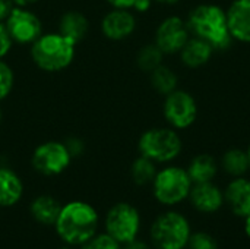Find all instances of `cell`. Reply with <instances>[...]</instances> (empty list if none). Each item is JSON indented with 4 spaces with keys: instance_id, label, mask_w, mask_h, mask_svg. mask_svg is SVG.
Here are the masks:
<instances>
[{
    "instance_id": "obj_1",
    "label": "cell",
    "mask_w": 250,
    "mask_h": 249,
    "mask_svg": "<svg viewBox=\"0 0 250 249\" xmlns=\"http://www.w3.org/2000/svg\"><path fill=\"white\" fill-rule=\"evenodd\" d=\"M53 229L64 245L81 248L98 233L100 214L91 203L72 200L62 204Z\"/></svg>"
},
{
    "instance_id": "obj_2",
    "label": "cell",
    "mask_w": 250,
    "mask_h": 249,
    "mask_svg": "<svg viewBox=\"0 0 250 249\" xmlns=\"http://www.w3.org/2000/svg\"><path fill=\"white\" fill-rule=\"evenodd\" d=\"M29 47L34 65L50 73L67 69L76 56V44L57 31L42 32Z\"/></svg>"
},
{
    "instance_id": "obj_3",
    "label": "cell",
    "mask_w": 250,
    "mask_h": 249,
    "mask_svg": "<svg viewBox=\"0 0 250 249\" xmlns=\"http://www.w3.org/2000/svg\"><path fill=\"white\" fill-rule=\"evenodd\" d=\"M189 29L199 38L208 41L214 48H226L231 35L227 25V13L215 4H201L190 12Z\"/></svg>"
},
{
    "instance_id": "obj_4",
    "label": "cell",
    "mask_w": 250,
    "mask_h": 249,
    "mask_svg": "<svg viewBox=\"0 0 250 249\" xmlns=\"http://www.w3.org/2000/svg\"><path fill=\"white\" fill-rule=\"evenodd\" d=\"M190 235L188 219L177 211L160 214L149 227V241L155 249H185Z\"/></svg>"
},
{
    "instance_id": "obj_5",
    "label": "cell",
    "mask_w": 250,
    "mask_h": 249,
    "mask_svg": "<svg viewBox=\"0 0 250 249\" xmlns=\"http://www.w3.org/2000/svg\"><path fill=\"white\" fill-rule=\"evenodd\" d=\"M154 198L163 205H177L189 198L193 182L190 181L188 170L168 166L157 172L152 181Z\"/></svg>"
},
{
    "instance_id": "obj_6",
    "label": "cell",
    "mask_w": 250,
    "mask_h": 249,
    "mask_svg": "<svg viewBox=\"0 0 250 249\" xmlns=\"http://www.w3.org/2000/svg\"><path fill=\"white\" fill-rule=\"evenodd\" d=\"M138 148L141 156L155 163H168L180 154L182 139L174 129L152 128L141 135Z\"/></svg>"
},
{
    "instance_id": "obj_7",
    "label": "cell",
    "mask_w": 250,
    "mask_h": 249,
    "mask_svg": "<svg viewBox=\"0 0 250 249\" xmlns=\"http://www.w3.org/2000/svg\"><path fill=\"white\" fill-rule=\"evenodd\" d=\"M142 220L139 210L130 203H116L111 205L104 219V232L120 245L139 238Z\"/></svg>"
},
{
    "instance_id": "obj_8",
    "label": "cell",
    "mask_w": 250,
    "mask_h": 249,
    "mask_svg": "<svg viewBox=\"0 0 250 249\" xmlns=\"http://www.w3.org/2000/svg\"><path fill=\"white\" fill-rule=\"evenodd\" d=\"M72 156L67 151L64 142L45 141L35 147L31 156V164L34 170L45 178H54L64 173L70 163Z\"/></svg>"
},
{
    "instance_id": "obj_9",
    "label": "cell",
    "mask_w": 250,
    "mask_h": 249,
    "mask_svg": "<svg viewBox=\"0 0 250 249\" xmlns=\"http://www.w3.org/2000/svg\"><path fill=\"white\" fill-rule=\"evenodd\" d=\"M4 26L16 44L31 45L44 31L40 16L29 7L15 6L4 21Z\"/></svg>"
},
{
    "instance_id": "obj_10",
    "label": "cell",
    "mask_w": 250,
    "mask_h": 249,
    "mask_svg": "<svg viewBox=\"0 0 250 249\" xmlns=\"http://www.w3.org/2000/svg\"><path fill=\"white\" fill-rule=\"evenodd\" d=\"M166 120L174 129H186L193 125L198 116V106L195 98L182 90H174L166 95L163 106Z\"/></svg>"
},
{
    "instance_id": "obj_11",
    "label": "cell",
    "mask_w": 250,
    "mask_h": 249,
    "mask_svg": "<svg viewBox=\"0 0 250 249\" xmlns=\"http://www.w3.org/2000/svg\"><path fill=\"white\" fill-rule=\"evenodd\" d=\"M189 40V26L179 16L166 18L155 32V44L164 54L179 53Z\"/></svg>"
},
{
    "instance_id": "obj_12",
    "label": "cell",
    "mask_w": 250,
    "mask_h": 249,
    "mask_svg": "<svg viewBox=\"0 0 250 249\" xmlns=\"http://www.w3.org/2000/svg\"><path fill=\"white\" fill-rule=\"evenodd\" d=\"M101 32L107 40L122 41L130 37L136 28V18L130 9H111L101 19Z\"/></svg>"
},
{
    "instance_id": "obj_13",
    "label": "cell",
    "mask_w": 250,
    "mask_h": 249,
    "mask_svg": "<svg viewBox=\"0 0 250 249\" xmlns=\"http://www.w3.org/2000/svg\"><path fill=\"white\" fill-rule=\"evenodd\" d=\"M192 205L201 211V213H215L218 211L224 201V192L214 185L212 182H204V183H193L190 194H189Z\"/></svg>"
},
{
    "instance_id": "obj_14",
    "label": "cell",
    "mask_w": 250,
    "mask_h": 249,
    "mask_svg": "<svg viewBox=\"0 0 250 249\" xmlns=\"http://www.w3.org/2000/svg\"><path fill=\"white\" fill-rule=\"evenodd\" d=\"M226 13L231 38L250 43V0H234Z\"/></svg>"
},
{
    "instance_id": "obj_15",
    "label": "cell",
    "mask_w": 250,
    "mask_h": 249,
    "mask_svg": "<svg viewBox=\"0 0 250 249\" xmlns=\"http://www.w3.org/2000/svg\"><path fill=\"white\" fill-rule=\"evenodd\" d=\"M25 194V185L21 176L10 167L0 166V208L18 205Z\"/></svg>"
},
{
    "instance_id": "obj_16",
    "label": "cell",
    "mask_w": 250,
    "mask_h": 249,
    "mask_svg": "<svg viewBox=\"0 0 250 249\" xmlns=\"http://www.w3.org/2000/svg\"><path fill=\"white\" fill-rule=\"evenodd\" d=\"M62 204L63 203L50 194H40L29 203V216L35 223L53 227L59 217Z\"/></svg>"
},
{
    "instance_id": "obj_17",
    "label": "cell",
    "mask_w": 250,
    "mask_h": 249,
    "mask_svg": "<svg viewBox=\"0 0 250 249\" xmlns=\"http://www.w3.org/2000/svg\"><path fill=\"white\" fill-rule=\"evenodd\" d=\"M224 201L229 204L231 211L239 217L250 216V181L245 178H234L226 192Z\"/></svg>"
},
{
    "instance_id": "obj_18",
    "label": "cell",
    "mask_w": 250,
    "mask_h": 249,
    "mask_svg": "<svg viewBox=\"0 0 250 249\" xmlns=\"http://www.w3.org/2000/svg\"><path fill=\"white\" fill-rule=\"evenodd\" d=\"M57 32H60L78 45L86 38L89 32V21L85 13L79 10H67L59 19Z\"/></svg>"
},
{
    "instance_id": "obj_19",
    "label": "cell",
    "mask_w": 250,
    "mask_h": 249,
    "mask_svg": "<svg viewBox=\"0 0 250 249\" xmlns=\"http://www.w3.org/2000/svg\"><path fill=\"white\" fill-rule=\"evenodd\" d=\"M212 50H214V47L208 41H205L199 37H195V38H189L179 53L186 66L199 68L211 59Z\"/></svg>"
},
{
    "instance_id": "obj_20",
    "label": "cell",
    "mask_w": 250,
    "mask_h": 249,
    "mask_svg": "<svg viewBox=\"0 0 250 249\" xmlns=\"http://www.w3.org/2000/svg\"><path fill=\"white\" fill-rule=\"evenodd\" d=\"M218 172L217 161L212 156L209 154H199L196 156L189 167H188V175L193 183H204V182H212L215 175Z\"/></svg>"
},
{
    "instance_id": "obj_21",
    "label": "cell",
    "mask_w": 250,
    "mask_h": 249,
    "mask_svg": "<svg viewBox=\"0 0 250 249\" xmlns=\"http://www.w3.org/2000/svg\"><path fill=\"white\" fill-rule=\"evenodd\" d=\"M157 166L155 161L139 156L130 167V176L132 181L138 185V186H145V185H151L155 175H157Z\"/></svg>"
},
{
    "instance_id": "obj_22",
    "label": "cell",
    "mask_w": 250,
    "mask_h": 249,
    "mask_svg": "<svg viewBox=\"0 0 250 249\" xmlns=\"http://www.w3.org/2000/svg\"><path fill=\"white\" fill-rule=\"evenodd\" d=\"M223 167L229 175L234 178L243 176L250 169L248 151H242L237 148L229 150L223 157Z\"/></svg>"
},
{
    "instance_id": "obj_23",
    "label": "cell",
    "mask_w": 250,
    "mask_h": 249,
    "mask_svg": "<svg viewBox=\"0 0 250 249\" xmlns=\"http://www.w3.org/2000/svg\"><path fill=\"white\" fill-rule=\"evenodd\" d=\"M151 84H152L155 91H158L163 95H167L176 90L177 76L170 68L160 65L158 68H155L151 72Z\"/></svg>"
},
{
    "instance_id": "obj_24",
    "label": "cell",
    "mask_w": 250,
    "mask_h": 249,
    "mask_svg": "<svg viewBox=\"0 0 250 249\" xmlns=\"http://www.w3.org/2000/svg\"><path fill=\"white\" fill-rule=\"evenodd\" d=\"M164 53L161 51V48L152 43V44H146L144 45L136 57V63L139 66V69H142L144 72H152L155 68H158L163 62Z\"/></svg>"
},
{
    "instance_id": "obj_25",
    "label": "cell",
    "mask_w": 250,
    "mask_h": 249,
    "mask_svg": "<svg viewBox=\"0 0 250 249\" xmlns=\"http://www.w3.org/2000/svg\"><path fill=\"white\" fill-rule=\"evenodd\" d=\"M15 85V72L3 59L0 60V101L9 97Z\"/></svg>"
},
{
    "instance_id": "obj_26",
    "label": "cell",
    "mask_w": 250,
    "mask_h": 249,
    "mask_svg": "<svg viewBox=\"0 0 250 249\" xmlns=\"http://www.w3.org/2000/svg\"><path fill=\"white\" fill-rule=\"evenodd\" d=\"M188 247L189 249H218V242L207 232H195L190 235Z\"/></svg>"
},
{
    "instance_id": "obj_27",
    "label": "cell",
    "mask_w": 250,
    "mask_h": 249,
    "mask_svg": "<svg viewBox=\"0 0 250 249\" xmlns=\"http://www.w3.org/2000/svg\"><path fill=\"white\" fill-rule=\"evenodd\" d=\"M81 249H122V245L117 241H114L110 235L103 232L97 233L92 239L83 244Z\"/></svg>"
},
{
    "instance_id": "obj_28",
    "label": "cell",
    "mask_w": 250,
    "mask_h": 249,
    "mask_svg": "<svg viewBox=\"0 0 250 249\" xmlns=\"http://www.w3.org/2000/svg\"><path fill=\"white\" fill-rule=\"evenodd\" d=\"M12 45H13V41L4 26V22H0V60L4 59L10 53Z\"/></svg>"
},
{
    "instance_id": "obj_29",
    "label": "cell",
    "mask_w": 250,
    "mask_h": 249,
    "mask_svg": "<svg viewBox=\"0 0 250 249\" xmlns=\"http://www.w3.org/2000/svg\"><path fill=\"white\" fill-rule=\"evenodd\" d=\"M64 145L67 148V151L70 153L72 158L75 157H79L82 156L83 150H85V145H83V141L81 138H76V136H70L64 141Z\"/></svg>"
},
{
    "instance_id": "obj_30",
    "label": "cell",
    "mask_w": 250,
    "mask_h": 249,
    "mask_svg": "<svg viewBox=\"0 0 250 249\" xmlns=\"http://www.w3.org/2000/svg\"><path fill=\"white\" fill-rule=\"evenodd\" d=\"M122 249H154V247H152L151 244H148V242H145V241L136 238V239H133V241H130V242H127V244H125V245H122Z\"/></svg>"
},
{
    "instance_id": "obj_31",
    "label": "cell",
    "mask_w": 250,
    "mask_h": 249,
    "mask_svg": "<svg viewBox=\"0 0 250 249\" xmlns=\"http://www.w3.org/2000/svg\"><path fill=\"white\" fill-rule=\"evenodd\" d=\"M15 7V3L12 0H0V22H4L12 9Z\"/></svg>"
},
{
    "instance_id": "obj_32",
    "label": "cell",
    "mask_w": 250,
    "mask_h": 249,
    "mask_svg": "<svg viewBox=\"0 0 250 249\" xmlns=\"http://www.w3.org/2000/svg\"><path fill=\"white\" fill-rule=\"evenodd\" d=\"M114 9H132L136 0H105Z\"/></svg>"
},
{
    "instance_id": "obj_33",
    "label": "cell",
    "mask_w": 250,
    "mask_h": 249,
    "mask_svg": "<svg viewBox=\"0 0 250 249\" xmlns=\"http://www.w3.org/2000/svg\"><path fill=\"white\" fill-rule=\"evenodd\" d=\"M151 3H152V0H136L132 9H135V10L139 12V13H144V12L149 10Z\"/></svg>"
},
{
    "instance_id": "obj_34",
    "label": "cell",
    "mask_w": 250,
    "mask_h": 249,
    "mask_svg": "<svg viewBox=\"0 0 250 249\" xmlns=\"http://www.w3.org/2000/svg\"><path fill=\"white\" fill-rule=\"evenodd\" d=\"M15 3V6H22V7H31L35 3H38L40 0H12Z\"/></svg>"
},
{
    "instance_id": "obj_35",
    "label": "cell",
    "mask_w": 250,
    "mask_h": 249,
    "mask_svg": "<svg viewBox=\"0 0 250 249\" xmlns=\"http://www.w3.org/2000/svg\"><path fill=\"white\" fill-rule=\"evenodd\" d=\"M245 232H246V235L250 238V216L245 217Z\"/></svg>"
},
{
    "instance_id": "obj_36",
    "label": "cell",
    "mask_w": 250,
    "mask_h": 249,
    "mask_svg": "<svg viewBox=\"0 0 250 249\" xmlns=\"http://www.w3.org/2000/svg\"><path fill=\"white\" fill-rule=\"evenodd\" d=\"M157 1H161V3H167V4H173V3H176L177 0H157Z\"/></svg>"
},
{
    "instance_id": "obj_37",
    "label": "cell",
    "mask_w": 250,
    "mask_h": 249,
    "mask_svg": "<svg viewBox=\"0 0 250 249\" xmlns=\"http://www.w3.org/2000/svg\"><path fill=\"white\" fill-rule=\"evenodd\" d=\"M57 249H75V247H70V245H64V244H63V247H60V248Z\"/></svg>"
},
{
    "instance_id": "obj_38",
    "label": "cell",
    "mask_w": 250,
    "mask_h": 249,
    "mask_svg": "<svg viewBox=\"0 0 250 249\" xmlns=\"http://www.w3.org/2000/svg\"><path fill=\"white\" fill-rule=\"evenodd\" d=\"M1 119H3V112H1V107H0V123H1Z\"/></svg>"
},
{
    "instance_id": "obj_39",
    "label": "cell",
    "mask_w": 250,
    "mask_h": 249,
    "mask_svg": "<svg viewBox=\"0 0 250 249\" xmlns=\"http://www.w3.org/2000/svg\"><path fill=\"white\" fill-rule=\"evenodd\" d=\"M248 157H249V164H250V147H249V150H248Z\"/></svg>"
}]
</instances>
